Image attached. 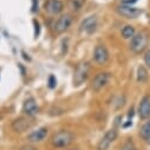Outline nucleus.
<instances>
[{
    "label": "nucleus",
    "mask_w": 150,
    "mask_h": 150,
    "mask_svg": "<svg viewBox=\"0 0 150 150\" xmlns=\"http://www.w3.org/2000/svg\"><path fill=\"white\" fill-rule=\"evenodd\" d=\"M91 70V65L89 62H81L73 72V85L79 86L82 85L89 77V73Z\"/></svg>",
    "instance_id": "obj_1"
},
{
    "label": "nucleus",
    "mask_w": 150,
    "mask_h": 150,
    "mask_svg": "<svg viewBox=\"0 0 150 150\" xmlns=\"http://www.w3.org/2000/svg\"><path fill=\"white\" fill-rule=\"evenodd\" d=\"M73 141H74V135L69 130H59L51 138V143L56 148H66Z\"/></svg>",
    "instance_id": "obj_2"
},
{
    "label": "nucleus",
    "mask_w": 150,
    "mask_h": 150,
    "mask_svg": "<svg viewBox=\"0 0 150 150\" xmlns=\"http://www.w3.org/2000/svg\"><path fill=\"white\" fill-rule=\"evenodd\" d=\"M34 124H35V118L34 117H31V116H21V117L16 118L12 122L11 127H12V130L14 132L23 134V132L30 130Z\"/></svg>",
    "instance_id": "obj_3"
},
{
    "label": "nucleus",
    "mask_w": 150,
    "mask_h": 150,
    "mask_svg": "<svg viewBox=\"0 0 150 150\" xmlns=\"http://www.w3.org/2000/svg\"><path fill=\"white\" fill-rule=\"evenodd\" d=\"M148 35L143 32H139V33H136L132 38L130 39V50L138 54V53H142L145 51L146 46H148Z\"/></svg>",
    "instance_id": "obj_4"
},
{
    "label": "nucleus",
    "mask_w": 150,
    "mask_h": 150,
    "mask_svg": "<svg viewBox=\"0 0 150 150\" xmlns=\"http://www.w3.org/2000/svg\"><path fill=\"white\" fill-rule=\"evenodd\" d=\"M111 81V73L110 72H99L93 77L92 82H91V89L95 92L100 91L102 89H104Z\"/></svg>",
    "instance_id": "obj_5"
},
{
    "label": "nucleus",
    "mask_w": 150,
    "mask_h": 150,
    "mask_svg": "<svg viewBox=\"0 0 150 150\" xmlns=\"http://www.w3.org/2000/svg\"><path fill=\"white\" fill-rule=\"evenodd\" d=\"M117 136H118V132H117L116 129H110V130H108V131L104 134V136L100 138V141L98 142L97 149H98V150H108L109 146L116 141Z\"/></svg>",
    "instance_id": "obj_6"
},
{
    "label": "nucleus",
    "mask_w": 150,
    "mask_h": 150,
    "mask_svg": "<svg viewBox=\"0 0 150 150\" xmlns=\"http://www.w3.org/2000/svg\"><path fill=\"white\" fill-rule=\"evenodd\" d=\"M72 21H73V18H72L71 14H63V16H60L57 19V21L54 23V26H53L56 33L62 34V33L66 32L71 27Z\"/></svg>",
    "instance_id": "obj_7"
},
{
    "label": "nucleus",
    "mask_w": 150,
    "mask_h": 150,
    "mask_svg": "<svg viewBox=\"0 0 150 150\" xmlns=\"http://www.w3.org/2000/svg\"><path fill=\"white\" fill-rule=\"evenodd\" d=\"M109 59H110V54L106 46L98 44L93 50V60L98 65H105L109 62Z\"/></svg>",
    "instance_id": "obj_8"
},
{
    "label": "nucleus",
    "mask_w": 150,
    "mask_h": 150,
    "mask_svg": "<svg viewBox=\"0 0 150 150\" xmlns=\"http://www.w3.org/2000/svg\"><path fill=\"white\" fill-rule=\"evenodd\" d=\"M116 10L122 17H124L127 19H135L141 14V10H138L136 7H132L131 5H127V4L118 5Z\"/></svg>",
    "instance_id": "obj_9"
},
{
    "label": "nucleus",
    "mask_w": 150,
    "mask_h": 150,
    "mask_svg": "<svg viewBox=\"0 0 150 150\" xmlns=\"http://www.w3.org/2000/svg\"><path fill=\"white\" fill-rule=\"evenodd\" d=\"M44 10L51 16H56L63 12L64 4L62 0H46L44 4Z\"/></svg>",
    "instance_id": "obj_10"
},
{
    "label": "nucleus",
    "mask_w": 150,
    "mask_h": 150,
    "mask_svg": "<svg viewBox=\"0 0 150 150\" xmlns=\"http://www.w3.org/2000/svg\"><path fill=\"white\" fill-rule=\"evenodd\" d=\"M39 111V108H38V104H37L35 99L34 98H27L24 104H23V112L25 116H31V117H34Z\"/></svg>",
    "instance_id": "obj_11"
},
{
    "label": "nucleus",
    "mask_w": 150,
    "mask_h": 150,
    "mask_svg": "<svg viewBox=\"0 0 150 150\" xmlns=\"http://www.w3.org/2000/svg\"><path fill=\"white\" fill-rule=\"evenodd\" d=\"M138 116L141 120H148L150 117V96H144L138 105Z\"/></svg>",
    "instance_id": "obj_12"
},
{
    "label": "nucleus",
    "mask_w": 150,
    "mask_h": 150,
    "mask_svg": "<svg viewBox=\"0 0 150 150\" xmlns=\"http://www.w3.org/2000/svg\"><path fill=\"white\" fill-rule=\"evenodd\" d=\"M79 27H81L82 32H85L88 34L93 33L96 31V28H97V18H96V16H90V17L85 18L82 21Z\"/></svg>",
    "instance_id": "obj_13"
},
{
    "label": "nucleus",
    "mask_w": 150,
    "mask_h": 150,
    "mask_svg": "<svg viewBox=\"0 0 150 150\" xmlns=\"http://www.w3.org/2000/svg\"><path fill=\"white\" fill-rule=\"evenodd\" d=\"M47 132H49L47 128H44V127L38 128L37 130H34V131H32L31 134H28L27 141H28L30 143H39V142H42V141H44V139L46 138Z\"/></svg>",
    "instance_id": "obj_14"
},
{
    "label": "nucleus",
    "mask_w": 150,
    "mask_h": 150,
    "mask_svg": "<svg viewBox=\"0 0 150 150\" xmlns=\"http://www.w3.org/2000/svg\"><path fill=\"white\" fill-rule=\"evenodd\" d=\"M139 136L146 144H150V121L142 125L139 130Z\"/></svg>",
    "instance_id": "obj_15"
},
{
    "label": "nucleus",
    "mask_w": 150,
    "mask_h": 150,
    "mask_svg": "<svg viewBox=\"0 0 150 150\" xmlns=\"http://www.w3.org/2000/svg\"><path fill=\"white\" fill-rule=\"evenodd\" d=\"M84 4H85V0H67V6L73 12L81 11L83 8Z\"/></svg>",
    "instance_id": "obj_16"
},
{
    "label": "nucleus",
    "mask_w": 150,
    "mask_h": 150,
    "mask_svg": "<svg viewBox=\"0 0 150 150\" xmlns=\"http://www.w3.org/2000/svg\"><path fill=\"white\" fill-rule=\"evenodd\" d=\"M148 78H149L148 70L143 65L138 66V69H137V81L141 82V83H144V82L148 81Z\"/></svg>",
    "instance_id": "obj_17"
},
{
    "label": "nucleus",
    "mask_w": 150,
    "mask_h": 150,
    "mask_svg": "<svg viewBox=\"0 0 150 150\" xmlns=\"http://www.w3.org/2000/svg\"><path fill=\"white\" fill-rule=\"evenodd\" d=\"M135 34H136L135 27L131 26V25H127L122 28V37L124 39H131Z\"/></svg>",
    "instance_id": "obj_18"
},
{
    "label": "nucleus",
    "mask_w": 150,
    "mask_h": 150,
    "mask_svg": "<svg viewBox=\"0 0 150 150\" xmlns=\"http://www.w3.org/2000/svg\"><path fill=\"white\" fill-rule=\"evenodd\" d=\"M120 150H136V148H135L134 142H132L131 139H128V141L120 148Z\"/></svg>",
    "instance_id": "obj_19"
},
{
    "label": "nucleus",
    "mask_w": 150,
    "mask_h": 150,
    "mask_svg": "<svg viewBox=\"0 0 150 150\" xmlns=\"http://www.w3.org/2000/svg\"><path fill=\"white\" fill-rule=\"evenodd\" d=\"M56 85H57V79H56V77L53 76V74H51V76L49 77V86L51 89H53V88H56Z\"/></svg>",
    "instance_id": "obj_20"
},
{
    "label": "nucleus",
    "mask_w": 150,
    "mask_h": 150,
    "mask_svg": "<svg viewBox=\"0 0 150 150\" xmlns=\"http://www.w3.org/2000/svg\"><path fill=\"white\" fill-rule=\"evenodd\" d=\"M144 63H145V65L150 69V50H148V51L144 53Z\"/></svg>",
    "instance_id": "obj_21"
},
{
    "label": "nucleus",
    "mask_w": 150,
    "mask_h": 150,
    "mask_svg": "<svg viewBox=\"0 0 150 150\" xmlns=\"http://www.w3.org/2000/svg\"><path fill=\"white\" fill-rule=\"evenodd\" d=\"M33 24H34V27H35V31H34V35L38 37L39 35V23L37 20H33Z\"/></svg>",
    "instance_id": "obj_22"
},
{
    "label": "nucleus",
    "mask_w": 150,
    "mask_h": 150,
    "mask_svg": "<svg viewBox=\"0 0 150 150\" xmlns=\"http://www.w3.org/2000/svg\"><path fill=\"white\" fill-rule=\"evenodd\" d=\"M137 0H125V4L127 5H131V4H135Z\"/></svg>",
    "instance_id": "obj_23"
},
{
    "label": "nucleus",
    "mask_w": 150,
    "mask_h": 150,
    "mask_svg": "<svg viewBox=\"0 0 150 150\" xmlns=\"http://www.w3.org/2000/svg\"><path fill=\"white\" fill-rule=\"evenodd\" d=\"M69 150H79V149H69Z\"/></svg>",
    "instance_id": "obj_24"
}]
</instances>
